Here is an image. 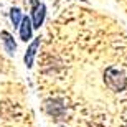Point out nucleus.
<instances>
[{
	"label": "nucleus",
	"mask_w": 127,
	"mask_h": 127,
	"mask_svg": "<svg viewBox=\"0 0 127 127\" xmlns=\"http://www.w3.org/2000/svg\"><path fill=\"white\" fill-rule=\"evenodd\" d=\"M104 83L109 89L112 91H124L127 88V78L119 68H114V66H109L104 71Z\"/></svg>",
	"instance_id": "f257e3e1"
},
{
	"label": "nucleus",
	"mask_w": 127,
	"mask_h": 127,
	"mask_svg": "<svg viewBox=\"0 0 127 127\" xmlns=\"http://www.w3.org/2000/svg\"><path fill=\"white\" fill-rule=\"evenodd\" d=\"M32 3V23L33 28H40L45 22V15H46V7L41 3L40 0H30Z\"/></svg>",
	"instance_id": "f03ea898"
},
{
	"label": "nucleus",
	"mask_w": 127,
	"mask_h": 127,
	"mask_svg": "<svg viewBox=\"0 0 127 127\" xmlns=\"http://www.w3.org/2000/svg\"><path fill=\"white\" fill-rule=\"evenodd\" d=\"M45 109L50 116H53L55 119H61L64 116V111H66V106L61 99H48L45 102Z\"/></svg>",
	"instance_id": "7ed1b4c3"
},
{
	"label": "nucleus",
	"mask_w": 127,
	"mask_h": 127,
	"mask_svg": "<svg viewBox=\"0 0 127 127\" xmlns=\"http://www.w3.org/2000/svg\"><path fill=\"white\" fill-rule=\"evenodd\" d=\"M38 46H40V36L35 38V40L30 43L28 50H27V53H25L23 61H25V66H27V68H32V66H33V60H35V55H36Z\"/></svg>",
	"instance_id": "20e7f679"
},
{
	"label": "nucleus",
	"mask_w": 127,
	"mask_h": 127,
	"mask_svg": "<svg viewBox=\"0 0 127 127\" xmlns=\"http://www.w3.org/2000/svg\"><path fill=\"white\" fill-rule=\"evenodd\" d=\"M32 33H33L32 18H30V17H23L22 25H20V38H22L23 41H28L30 38H32Z\"/></svg>",
	"instance_id": "39448f33"
},
{
	"label": "nucleus",
	"mask_w": 127,
	"mask_h": 127,
	"mask_svg": "<svg viewBox=\"0 0 127 127\" xmlns=\"http://www.w3.org/2000/svg\"><path fill=\"white\" fill-rule=\"evenodd\" d=\"M0 38H2V41H3V45H5V50H7V53H8V55H15L17 43H15L13 36H12V35H10L7 30H2V32H0Z\"/></svg>",
	"instance_id": "423d86ee"
},
{
	"label": "nucleus",
	"mask_w": 127,
	"mask_h": 127,
	"mask_svg": "<svg viewBox=\"0 0 127 127\" xmlns=\"http://www.w3.org/2000/svg\"><path fill=\"white\" fill-rule=\"evenodd\" d=\"M10 20H12L15 28H20L22 20H23V15H22V12L18 8H10Z\"/></svg>",
	"instance_id": "0eeeda50"
}]
</instances>
